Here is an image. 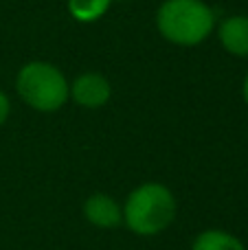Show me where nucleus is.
<instances>
[{"instance_id":"obj_7","label":"nucleus","mask_w":248,"mask_h":250,"mask_svg":"<svg viewBox=\"0 0 248 250\" xmlns=\"http://www.w3.org/2000/svg\"><path fill=\"white\" fill-rule=\"evenodd\" d=\"M191 250H246V244L224 229H207L193 237Z\"/></svg>"},{"instance_id":"obj_6","label":"nucleus","mask_w":248,"mask_h":250,"mask_svg":"<svg viewBox=\"0 0 248 250\" xmlns=\"http://www.w3.org/2000/svg\"><path fill=\"white\" fill-rule=\"evenodd\" d=\"M218 40L227 53L235 57H248V16H228L220 22Z\"/></svg>"},{"instance_id":"obj_1","label":"nucleus","mask_w":248,"mask_h":250,"mask_svg":"<svg viewBox=\"0 0 248 250\" xmlns=\"http://www.w3.org/2000/svg\"><path fill=\"white\" fill-rule=\"evenodd\" d=\"M123 204V226L136 237H156L178 217V200L163 182H141Z\"/></svg>"},{"instance_id":"obj_4","label":"nucleus","mask_w":248,"mask_h":250,"mask_svg":"<svg viewBox=\"0 0 248 250\" xmlns=\"http://www.w3.org/2000/svg\"><path fill=\"white\" fill-rule=\"evenodd\" d=\"M112 97L110 79L101 73H82L70 83V99L83 110H99Z\"/></svg>"},{"instance_id":"obj_8","label":"nucleus","mask_w":248,"mask_h":250,"mask_svg":"<svg viewBox=\"0 0 248 250\" xmlns=\"http://www.w3.org/2000/svg\"><path fill=\"white\" fill-rule=\"evenodd\" d=\"M114 0H68V13L77 22H97L108 13Z\"/></svg>"},{"instance_id":"obj_9","label":"nucleus","mask_w":248,"mask_h":250,"mask_svg":"<svg viewBox=\"0 0 248 250\" xmlns=\"http://www.w3.org/2000/svg\"><path fill=\"white\" fill-rule=\"evenodd\" d=\"M9 114H11V101H9V97L4 95L2 90H0V127L7 123Z\"/></svg>"},{"instance_id":"obj_3","label":"nucleus","mask_w":248,"mask_h":250,"mask_svg":"<svg viewBox=\"0 0 248 250\" xmlns=\"http://www.w3.org/2000/svg\"><path fill=\"white\" fill-rule=\"evenodd\" d=\"M16 92L35 112L51 114L70 99V83L55 64L44 60L26 62L16 75Z\"/></svg>"},{"instance_id":"obj_5","label":"nucleus","mask_w":248,"mask_h":250,"mask_svg":"<svg viewBox=\"0 0 248 250\" xmlns=\"http://www.w3.org/2000/svg\"><path fill=\"white\" fill-rule=\"evenodd\" d=\"M82 213L88 224L101 230H112L123 224V204L108 193H92L83 200Z\"/></svg>"},{"instance_id":"obj_10","label":"nucleus","mask_w":248,"mask_h":250,"mask_svg":"<svg viewBox=\"0 0 248 250\" xmlns=\"http://www.w3.org/2000/svg\"><path fill=\"white\" fill-rule=\"evenodd\" d=\"M242 97H244L246 105H248V75L244 77V83H242Z\"/></svg>"},{"instance_id":"obj_2","label":"nucleus","mask_w":248,"mask_h":250,"mask_svg":"<svg viewBox=\"0 0 248 250\" xmlns=\"http://www.w3.org/2000/svg\"><path fill=\"white\" fill-rule=\"evenodd\" d=\"M161 38L176 46H198L215 29V13L205 0H165L156 11Z\"/></svg>"}]
</instances>
